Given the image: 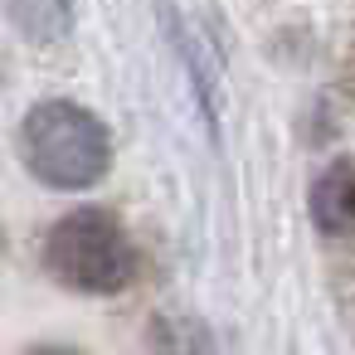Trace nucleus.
<instances>
[{
    "label": "nucleus",
    "instance_id": "obj_1",
    "mask_svg": "<svg viewBox=\"0 0 355 355\" xmlns=\"http://www.w3.org/2000/svg\"><path fill=\"white\" fill-rule=\"evenodd\" d=\"M20 166L49 185V190H93L112 171V132L107 122L73 103V98H44L20 117L15 132Z\"/></svg>",
    "mask_w": 355,
    "mask_h": 355
},
{
    "label": "nucleus",
    "instance_id": "obj_2",
    "mask_svg": "<svg viewBox=\"0 0 355 355\" xmlns=\"http://www.w3.org/2000/svg\"><path fill=\"white\" fill-rule=\"evenodd\" d=\"M44 272L78 297H117L132 287L137 277V248L132 234L122 229V219L103 205H83L69 209L40 248Z\"/></svg>",
    "mask_w": 355,
    "mask_h": 355
},
{
    "label": "nucleus",
    "instance_id": "obj_3",
    "mask_svg": "<svg viewBox=\"0 0 355 355\" xmlns=\"http://www.w3.org/2000/svg\"><path fill=\"white\" fill-rule=\"evenodd\" d=\"M306 209H311L316 234H326V239H350L355 234V156H336L311 180Z\"/></svg>",
    "mask_w": 355,
    "mask_h": 355
},
{
    "label": "nucleus",
    "instance_id": "obj_4",
    "mask_svg": "<svg viewBox=\"0 0 355 355\" xmlns=\"http://www.w3.org/2000/svg\"><path fill=\"white\" fill-rule=\"evenodd\" d=\"M0 15L35 49L73 35V0H0Z\"/></svg>",
    "mask_w": 355,
    "mask_h": 355
},
{
    "label": "nucleus",
    "instance_id": "obj_5",
    "mask_svg": "<svg viewBox=\"0 0 355 355\" xmlns=\"http://www.w3.org/2000/svg\"><path fill=\"white\" fill-rule=\"evenodd\" d=\"M151 355H214V345L190 316H161L151 326Z\"/></svg>",
    "mask_w": 355,
    "mask_h": 355
},
{
    "label": "nucleus",
    "instance_id": "obj_6",
    "mask_svg": "<svg viewBox=\"0 0 355 355\" xmlns=\"http://www.w3.org/2000/svg\"><path fill=\"white\" fill-rule=\"evenodd\" d=\"M25 355H83L78 345H64V340H40V345H30Z\"/></svg>",
    "mask_w": 355,
    "mask_h": 355
},
{
    "label": "nucleus",
    "instance_id": "obj_7",
    "mask_svg": "<svg viewBox=\"0 0 355 355\" xmlns=\"http://www.w3.org/2000/svg\"><path fill=\"white\" fill-rule=\"evenodd\" d=\"M6 73H10V64H6V49H0V88H6Z\"/></svg>",
    "mask_w": 355,
    "mask_h": 355
},
{
    "label": "nucleus",
    "instance_id": "obj_8",
    "mask_svg": "<svg viewBox=\"0 0 355 355\" xmlns=\"http://www.w3.org/2000/svg\"><path fill=\"white\" fill-rule=\"evenodd\" d=\"M345 83L355 88V54H350V64H345Z\"/></svg>",
    "mask_w": 355,
    "mask_h": 355
},
{
    "label": "nucleus",
    "instance_id": "obj_9",
    "mask_svg": "<svg viewBox=\"0 0 355 355\" xmlns=\"http://www.w3.org/2000/svg\"><path fill=\"white\" fill-rule=\"evenodd\" d=\"M0 258H6V224H0Z\"/></svg>",
    "mask_w": 355,
    "mask_h": 355
}]
</instances>
